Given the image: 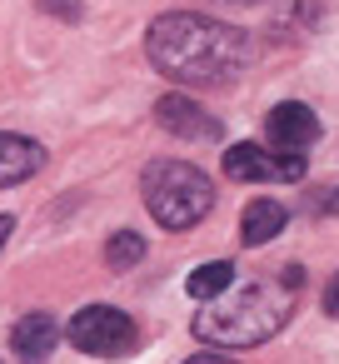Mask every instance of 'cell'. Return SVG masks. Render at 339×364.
Returning <instances> with one entry per match:
<instances>
[{"label": "cell", "instance_id": "7c38bea8", "mask_svg": "<svg viewBox=\"0 0 339 364\" xmlns=\"http://www.w3.org/2000/svg\"><path fill=\"white\" fill-rule=\"evenodd\" d=\"M140 259H145V240L135 230H115L110 245H105V264L110 269H135Z\"/></svg>", "mask_w": 339, "mask_h": 364}, {"label": "cell", "instance_id": "9c48e42d", "mask_svg": "<svg viewBox=\"0 0 339 364\" xmlns=\"http://www.w3.org/2000/svg\"><path fill=\"white\" fill-rule=\"evenodd\" d=\"M41 165H45V150L31 135H0V190L31 180Z\"/></svg>", "mask_w": 339, "mask_h": 364}, {"label": "cell", "instance_id": "30bf717a", "mask_svg": "<svg viewBox=\"0 0 339 364\" xmlns=\"http://www.w3.org/2000/svg\"><path fill=\"white\" fill-rule=\"evenodd\" d=\"M284 225H289V210L279 200H249L244 215H240V240L254 250V245H269Z\"/></svg>", "mask_w": 339, "mask_h": 364}, {"label": "cell", "instance_id": "4fadbf2b", "mask_svg": "<svg viewBox=\"0 0 339 364\" xmlns=\"http://www.w3.org/2000/svg\"><path fill=\"white\" fill-rule=\"evenodd\" d=\"M309 215H339V185H324V190H309L304 200Z\"/></svg>", "mask_w": 339, "mask_h": 364}, {"label": "cell", "instance_id": "8992f818", "mask_svg": "<svg viewBox=\"0 0 339 364\" xmlns=\"http://www.w3.org/2000/svg\"><path fill=\"white\" fill-rule=\"evenodd\" d=\"M264 135H269V150H289V155H299L304 145H314V140H319V120H314V110H309V105L284 100V105H274V110H269Z\"/></svg>", "mask_w": 339, "mask_h": 364}, {"label": "cell", "instance_id": "5b68a950", "mask_svg": "<svg viewBox=\"0 0 339 364\" xmlns=\"http://www.w3.org/2000/svg\"><path fill=\"white\" fill-rule=\"evenodd\" d=\"M225 175L244 180V185H294V180H304V155L264 150V145H230L225 150Z\"/></svg>", "mask_w": 339, "mask_h": 364}, {"label": "cell", "instance_id": "6da1fadb", "mask_svg": "<svg viewBox=\"0 0 339 364\" xmlns=\"http://www.w3.org/2000/svg\"><path fill=\"white\" fill-rule=\"evenodd\" d=\"M145 55L175 85L220 90V85H235V75L244 70L249 36L235 26H220L215 16H200V11H170L150 26Z\"/></svg>", "mask_w": 339, "mask_h": 364}, {"label": "cell", "instance_id": "7a4b0ae2", "mask_svg": "<svg viewBox=\"0 0 339 364\" xmlns=\"http://www.w3.org/2000/svg\"><path fill=\"white\" fill-rule=\"evenodd\" d=\"M304 269L299 264H279L269 274H254L244 284H230L225 294L205 299V309L195 314V339L215 344V349H254L269 334H279L294 314Z\"/></svg>", "mask_w": 339, "mask_h": 364}, {"label": "cell", "instance_id": "5bb4252c", "mask_svg": "<svg viewBox=\"0 0 339 364\" xmlns=\"http://www.w3.org/2000/svg\"><path fill=\"white\" fill-rule=\"evenodd\" d=\"M324 309L339 319V269H334V279H329V289H324Z\"/></svg>", "mask_w": 339, "mask_h": 364}, {"label": "cell", "instance_id": "9a60e30c", "mask_svg": "<svg viewBox=\"0 0 339 364\" xmlns=\"http://www.w3.org/2000/svg\"><path fill=\"white\" fill-rule=\"evenodd\" d=\"M185 364H235V359H225V354H190Z\"/></svg>", "mask_w": 339, "mask_h": 364}, {"label": "cell", "instance_id": "3957f363", "mask_svg": "<svg viewBox=\"0 0 339 364\" xmlns=\"http://www.w3.org/2000/svg\"><path fill=\"white\" fill-rule=\"evenodd\" d=\"M145 210L165 225V230H190L215 210V185L205 170L185 165V160H155L140 180Z\"/></svg>", "mask_w": 339, "mask_h": 364}, {"label": "cell", "instance_id": "e0dca14e", "mask_svg": "<svg viewBox=\"0 0 339 364\" xmlns=\"http://www.w3.org/2000/svg\"><path fill=\"white\" fill-rule=\"evenodd\" d=\"M225 6H254V0H225Z\"/></svg>", "mask_w": 339, "mask_h": 364}, {"label": "cell", "instance_id": "8fae6325", "mask_svg": "<svg viewBox=\"0 0 339 364\" xmlns=\"http://www.w3.org/2000/svg\"><path fill=\"white\" fill-rule=\"evenodd\" d=\"M230 284H235V264H230V259H210V264H200V269L185 279L190 299H200V304L215 299V294H225Z\"/></svg>", "mask_w": 339, "mask_h": 364}, {"label": "cell", "instance_id": "2e32d148", "mask_svg": "<svg viewBox=\"0 0 339 364\" xmlns=\"http://www.w3.org/2000/svg\"><path fill=\"white\" fill-rule=\"evenodd\" d=\"M11 230H16V220H11V215H0V250H6V240H11Z\"/></svg>", "mask_w": 339, "mask_h": 364}, {"label": "cell", "instance_id": "277c9868", "mask_svg": "<svg viewBox=\"0 0 339 364\" xmlns=\"http://www.w3.org/2000/svg\"><path fill=\"white\" fill-rule=\"evenodd\" d=\"M65 334H70L75 349L95 354V359H120V354L135 349V319L125 309H115V304H85V309H75V319L65 324Z\"/></svg>", "mask_w": 339, "mask_h": 364}, {"label": "cell", "instance_id": "ba28073f", "mask_svg": "<svg viewBox=\"0 0 339 364\" xmlns=\"http://www.w3.org/2000/svg\"><path fill=\"white\" fill-rule=\"evenodd\" d=\"M55 339H60V324H55V314H45V309H31V314L16 319V329H11V349H16L21 364H45L50 349H55Z\"/></svg>", "mask_w": 339, "mask_h": 364}, {"label": "cell", "instance_id": "52a82bcc", "mask_svg": "<svg viewBox=\"0 0 339 364\" xmlns=\"http://www.w3.org/2000/svg\"><path fill=\"white\" fill-rule=\"evenodd\" d=\"M155 120H160L170 135H180V140H220V135H225L220 115L200 110V105L185 100V95H165V100L155 105Z\"/></svg>", "mask_w": 339, "mask_h": 364}]
</instances>
